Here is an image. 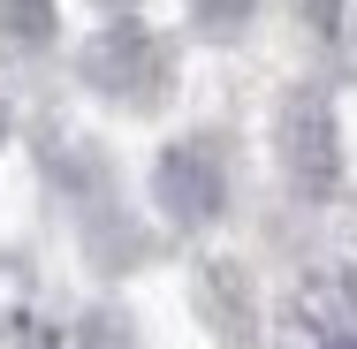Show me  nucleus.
<instances>
[{
    "label": "nucleus",
    "mask_w": 357,
    "mask_h": 349,
    "mask_svg": "<svg viewBox=\"0 0 357 349\" xmlns=\"http://www.w3.org/2000/svg\"><path fill=\"white\" fill-rule=\"evenodd\" d=\"M282 349H357V274H312L289 288L282 319H274Z\"/></svg>",
    "instance_id": "3"
},
{
    "label": "nucleus",
    "mask_w": 357,
    "mask_h": 349,
    "mask_svg": "<svg viewBox=\"0 0 357 349\" xmlns=\"http://www.w3.org/2000/svg\"><path fill=\"white\" fill-rule=\"evenodd\" d=\"M152 205L167 212L175 228H206L220 220L228 205V160H220L213 137H183L160 152V167H152Z\"/></svg>",
    "instance_id": "2"
},
{
    "label": "nucleus",
    "mask_w": 357,
    "mask_h": 349,
    "mask_svg": "<svg viewBox=\"0 0 357 349\" xmlns=\"http://www.w3.org/2000/svg\"><path fill=\"white\" fill-rule=\"evenodd\" d=\"M282 167L304 198H327L335 175H342V152H335V114L319 91H296L282 107Z\"/></svg>",
    "instance_id": "4"
},
{
    "label": "nucleus",
    "mask_w": 357,
    "mask_h": 349,
    "mask_svg": "<svg viewBox=\"0 0 357 349\" xmlns=\"http://www.w3.org/2000/svg\"><path fill=\"white\" fill-rule=\"evenodd\" d=\"M23 349H130V334L99 311H69V319H38L23 327Z\"/></svg>",
    "instance_id": "5"
},
{
    "label": "nucleus",
    "mask_w": 357,
    "mask_h": 349,
    "mask_svg": "<svg viewBox=\"0 0 357 349\" xmlns=\"http://www.w3.org/2000/svg\"><path fill=\"white\" fill-rule=\"evenodd\" d=\"M0 144H8V107H0Z\"/></svg>",
    "instance_id": "10"
},
{
    "label": "nucleus",
    "mask_w": 357,
    "mask_h": 349,
    "mask_svg": "<svg viewBox=\"0 0 357 349\" xmlns=\"http://www.w3.org/2000/svg\"><path fill=\"white\" fill-rule=\"evenodd\" d=\"M23 311H31V266L15 251H0V327H15Z\"/></svg>",
    "instance_id": "8"
},
{
    "label": "nucleus",
    "mask_w": 357,
    "mask_h": 349,
    "mask_svg": "<svg viewBox=\"0 0 357 349\" xmlns=\"http://www.w3.org/2000/svg\"><path fill=\"white\" fill-rule=\"evenodd\" d=\"M0 38L46 46V38H54V0H0Z\"/></svg>",
    "instance_id": "6"
},
{
    "label": "nucleus",
    "mask_w": 357,
    "mask_h": 349,
    "mask_svg": "<svg viewBox=\"0 0 357 349\" xmlns=\"http://www.w3.org/2000/svg\"><path fill=\"white\" fill-rule=\"evenodd\" d=\"M84 84L107 91V99H122V107H152V99L167 91V38H160L152 23H137V15L107 23V31L84 46Z\"/></svg>",
    "instance_id": "1"
},
{
    "label": "nucleus",
    "mask_w": 357,
    "mask_h": 349,
    "mask_svg": "<svg viewBox=\"0 0 357 349\" xmlns=\"http://www.w3.org/2000/svg\"><path fill=\"white\" fill-rule=\"evenodd\" d=\"M251 15H259V0H190V23H198L206 38H236Z\"/></svg>",
    "instance_id": "7"
},
{
    "label": "nucleus",
    "mask_w": 357,
    "mask_h": 349,
    "mask_svg": "<svg viewBox=\"0 0 357 349\" xmlns=\"http://www.w3.org/2000/svg\"><path fill=\"white\" fill-rule=\"evenodd\" d=\"M312 15H319V31H335V15H342V0H312Z\"/></svg>",
    "instance_id": "9"
}]
</instances>
